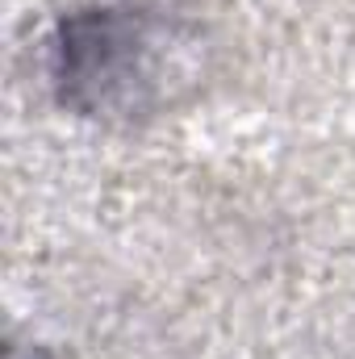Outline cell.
Segmentation results:
<instances>
[{
  "mask_svg": "<svg viewBox=\"0 0 355 359\" xmlns=\"http://www.w3.org/2000/svg\"><path fill=\"white\" fill-rule=\"evenodd\" d=\"M59 80L84 113H151L188 80V46L138 8H92L63 25Z\"/></svg>",
  "mask_w": 355,
  "mask_h": 359,
  "instance_id": "6da1fadb",
  "label": "cell"
}]
</instances>
